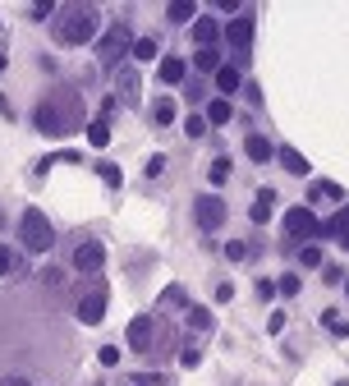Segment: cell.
<instances>
[{
  "label": "cell",
  "instance_id": "1f68e13d",
  "mask_svg": "<svg viewBox=\"0 0 349 386\" xmlns=\"http://www.w3.org/2000/svg\"><path fill=\"white\" fill-rule=\"evenodd\" d=\"M179 363H184V368H198V363H202V345H184V350H179Z\"/></svg>",
  "mask_w": 349,
  "mask_h": 386
},
{
  "label": "cell",
  "instance_id": "277c9868",
  "mask_svg": "<svg viewBox=\"0 0 349 386\" xmlns=\"http://www.w3.org/2000/svg\"><path fill=\"white\" fill-rule=\"evenodd\" d=\"M18 235H23V248H28V253H51V244H55L51 221H46V211H37V207L23 211V221H18Z\"/></svg>",
  "mask_w": 349,
  "mask_h": 386
},
{
  "label": "cell",
  "instance_id": "d6986e66",
  "mask_svg": "<svg viewBox=\"0 0 349 386\" xmlns=\"http://www.w3.org/2000/svg\"><path fill=\"white\" fill-rule=\"evenodd\" d=\"M276 157H280V166H285L289 175H308V157H304V152H294V148H276Z\"/></svg>",
  "mask_w": 349,
  "mask_h": 386
},
{
  "label": "cell",
  "instance_id": "d4e9b609",
  "mask_svg": "<svg viewBox=\"0 0 349 386\" xmlns=\"http://www.w3.org/2000/svg\"><path fill=\"white\" fill-rule=\"evenodd\" d=\"M87 143H92V148H106V143H111V124L92 120V124H87Z\"/></svg>",
  "mask_w": 349,
  "mask_h": 386
},
{
  "label": "cell",
  "instance_id": "484cf974",
  "mask_svg": "<svg viewBox=\"0 0 349 386\" xmlns=\"http://www.w3.org/2000/svg\"><path fill=\"white\" fill-rule=\"evenodd\" d=\"M96 175H101L111 189H120V184H124V170L115 166V161H96Z\"/></svg>",
  "mask_w": 349,
  "mask_h": 386
},
{
  "label": "cell",
  "instance_id": "60d3db41",
  "mask_svg": "<svg viewBox=\"0 0 349 386\" xmlns=\"http://www.w3.org/2000/svg\"><path fill=\"white\" fill-rule=\"evenodd\" d=\"M257 294L271 299V294H276V281H267V276H262V281H257Z\"/></svg>",
  "mask_w": 349,
  "mask_h": 386
},
{
  "label": "cell",
  "instance_id": "4fadbf2b",
  "mask_svg": "<svg viewBox=\"0 0 349 386\" xmlns=\"http://www.w3.org/2000/svg\"><path fill=\"white\" fill-rule=\"evenodd\" d=\"M317 239H340V248H349V202H340V211L317 226Z\"/></svg>",
  "mask_w": 349,
  "mask_h": 386
},
{
  "label": "cell",
  "instance_id": "7c38bea8",
  "mask_svg": "<svg viewBox=\"0 0 349 386\" xmlns=\"http://www.w3.org/2000/svg\"><path fill=\"white\" fill-rule=\"evenodd\" d=\"M101 263H106V248L96 244V239H83L79 248H74V272H101Z\"/></svg>",
  "mask_w": 349,
  "mask_h": 386
},
{
  "label": "cell",
  "instance_id": "7bdbcfd3",
  "mask_svg": "<svg viewBox=\"0 0 349 386\" xmlns=\"http://www.w3.org/2000/svg\"><path fill=\"white\" fill-rule=\"evenodd\" d=\"M345 294H349V281H345Z\"/></svg>",
  "mask_w": 349,
  "mask_h": 386
},
{
  "label": "cell",
  "instance_id": "7a4b0ae2",
  "mask_svg": "<svg viewBox=\"0 0 349 386\" xmlns=\"http://www.w3.org/2000/svg\"><path fill=\"white\" fill-rule=\"evenodd\" d=\"M101 28V14H96L92 0H70V5L55 14V42L60 46H87Z\"/></svg>",
  "mask_w": 349,
  "mask_h": 386
},
{
  "label": "cell",
  "instance_id": "8fae6325",
  "mask_svg": "<svg viewBox=\"0 0 349 386\" xmlns=\"http://www.w3.org/2000/svg\"><path fill=\"white\" fill-rule=\"evenodd\" d=\"M189 37H193V46H198V51H211V46L221 42V23L211 14H198V18H193V28H189Z\"/></svg>",
  "mask_w": 349,
  "mask_h": 386
},
{
  "label": "cell",
  "instance_id": "44dd1931",
  "mask_svg": "<svg viewBox=\"0 0 349 386\" xmlns=\"http://www.w3.org/2000/svg\"><path fill=\"white\" fill-rule=\"evenodd\" d=\"M18 272H28V267H23V258H18L9 244H0V276H18Z\"/></svg>",
  "mask_w": 349,
  "mask_h": 386
},
{
  "label": "cell",
  "instance_id": "ee69618b",
  "mask_svg": "<svg viewBox=\"0 0 349 386\" xmlns=\"http://www.w3.org/2000/svg\"><path fill=\"white\" fill-rule=\"evenodd\" d=\"M336 386H349V382H336Z\"/></svg>",
  "mask_w": 349,
  "mask_h": 386
},
{
  "label": "cell",
  "instance_id": "836d02e7",
  "mask_svg": "<svg viewBox=\"0 0 349 386\" xmlns=\"http://www.w3.org/2000/svg\"><path fill=\"white\" fill-rule=\"evenodd\" d=\"M184 133H189V138H202V133H207V120H202V115H189V120H184Z\"/></svg>",
  "mask_w": 349,
  "mask_h": 386
},
{
  "label": "cell",
  "instance_id": "603a6c76",
  "mask_svg": "<svg viewBox=\"0 0 349 386\" xmlns=\"http://www.w3.org/2000/svg\"><path fill=\"white\" fill-rule=\"evenodd\" d=\"M193 70H198V74H216L221 70V51H216V46H211V51H198V55H193Z\"/></svg>",
  "mask_w": 349,
  "mask_h": 386
},
{
  "label": "cell",
  "instance_id": "f546056e",
  "mask_svg": "<svg viewBox=\"0 0 349 386\" xmlns=\"http://www.w3.org/2000/svg\"><path fill=\"white\" fill-rule=\"evenodd\" d=\"M299 290H304V281H299L294 272H285V276L276 281V294H299Z\"/></svg>",
  "mask_w": 349,
  "mask_h": 386
},
{
  "label": "cell",
  "instance_id": "f35d334b",
  "mask_svg": "<svg viewBox=\"0 0 349 386\" xmlns=\"http://www.w3.org/2000/svg\"><path fill=\"white\" fill-rule=\"evenodd\" d=\"M267 331H271V336L285 331V313H271V317H267Z\"/></svg>",
  "mask_w": 349,
  "mask_h": 386
},
{
  "label": "cell",
  "instance_id": "e575fe53",
  "mask_svg": "<svg viewBox=\"0 0 349 386\" xmlns=\"http://www.w3.org/2000/svg\"><path fill=\"white\" fill-rule=\"evenodd\" d=\"M226 258H230V263H244V258H248V244H244V239H230V244H226Z\"/></svg>",
  "mask_w": 349,
  "mask_h": 386
},
{
  "label": "cell",
  "instance_id": "30bf717a",
  "mask_svg": "<svg viewBox=\"0 0 349 386\" xmlns=\"http://www.w3.org/2000/svg\"><path fill=\"white\" fill-rule=\"evenodd\" d=\"M138 96H143L138 70H133V65H124V70H115V101H124V106H138Z\"/></svg>",
  "mask_w": 349,
  "mask_h": 386
},
{
  "label": "cell",
  "instance_id": "52a82bcc",
  "mask_svg": "<svg viewBox=\"0 0 349 386\" xmlns=\"http://www.w3.org/2000/svg\"><path fill=\"white\" fill-rule=\"evenodd\" d=\"M124 341H129L133 354H152V341H157V317H152V313H138L129 322V336H124Z\"/></svg>",
  "mask_w": 349,
  "mask_h": 386
},
{
  "label": "cell",
  "instance_id": "e0dca14e",
  "mask_svg": "<svg viewBox=\"0 0 349 386\" xmlns=\"http://www.w3.org/2000/svg\"><path fill=\"white\" fill-rule=\"evenodd\" d=\"M244 152H248V161H257V166H267L271 161V138H262V133H248V143H244Z\"/></svg>",
  "mask_w": 349,
  "mask_h": 386
},
{
  "label": "cell",
  "instance_id": "7402d4cb",
  "mask_svg": "<svg viewBox=\"0 0 349 386\" xmlns=\"http://www.w3.org/2000/svg\"><path fill=\"white\" fill-rule=\"evenodd\" d=\"M174 115H179V106H174L170 96H157V106H152V120L166 129V124H174Z\"/></svg>",
  "mask_w": 349,
  "mask_h": 386
},
{
  "label": "cell",
  "instance_id": "d590c367",
  "mask_svg": "<svg viewBox=\"0 0 349 386\" xmlns=\"http://www.w3.org/2000/svg\"><path fill=\"white\" fill-rule=\"evenodd\" d=\"M42 285L46 290H60L65 285V272H60V267H46V272H42Z\"/></svg>",
  "mask_w": 349,
  "mask_h": 386
},
{
  "label": "cell",
  "instance_id": "ac0fdd59",
  "mask_svg": "<svg viewBox=\"0 0 349 386\" xmlns=\"http://www.w3.org/2000/svg\"><path fill=\"white\" fill-rule=\"evenodd\" d=\"M166 18L170 23H193V18H198V0H170Z\"/></svg>",
  "mask_w": 349,
  "mask_h": 386
},
{
  "label": "cell",
  "instance_id": "5bb4252c",
  "mask_svg": "<svg viewBox=\"0 0 349 386\" xmlns=\"http://www.w3.org/2000/svg\"><path fill=\"white\" fill-rule=\"evenodd\" d=\"M271 211H276V189H257L253 207H248V221H253V226H267Z\"/></svg>",
  "mask_w": 349,
  "mask_h": 386
},
{
  "label": "cell",
  "instance_id": "ffe728a7",
  "mask_svg": "<svg viewBox=\"0 0 349 386\" xmlns=\"http://www.w3.org/2000/svg\"><path fill=\"white\" fill-rule=\"evenodd\" d=\"M202 120H207V124H230V120H235V106H230L226 96H216V101L207 106V115H202Z\"/></svg>",
  "mask_w": 349,
  "mask_h": 386
},
{
  "label": "cell",
  "instance_id": "6da1fadb",
  "mask_svg": "<svg viewBox=\"0 0 349 386\" xmlns=\"http://www.w3.org/2000/svg\"><path fill=\"white\" fill-rule=\"evenodd\" d=\"M37 129L46 133V138H65V133H74V129H83V101H79V92L74 88H51L37 101Z\"/></svg>",
  "mask_w": 349,
  "mask_h": 386
},
{
  "label": "cell",
  "instance_id": "8d00e7d4",
  "mask_svg": "<svg viewBox=\"0 0 349 386\" xmlns=\"http://www.w3.org/2000/svg\"><path fill=\"white\" fill-rule=\"evenodd\" d=\"M96 359H101L106 368H115V363H120V345H101V354H96Z\"/></svg>",
  "mask_w": 349,
  "mask_h": 386
},
{
  "label": "cell",
  "instance_id": "4316f807",
  "mask_svg": "<svg viewBox=\"0 0 349 386\" xmlns=\"http://www.w3.org/2000/svg\"><path fill=\"white\" fill-rule=\"evenodd\" d=\"M189 326H193V331H211V313L202 304H193L189 308Z\"/></svg>",
  "mask_w": 349,
  "mask_h": 386
},
{
  "label": "cell",
  "instance_id": "3957f363",
  "mask_svg": "<svg viewBox=\"0 0 349 386\" xmlns=\"http://www.w3.org/2000/svg\"><path fill=\"white\" fill-rule=\"evenodd\" d=\"M129 46H133L129 23H124V18H115V23L96 37V60H101L106 70H120V60H124V51H129Z\"/></svg>",
  "mask_w": 349,
  "mask_h": 386
},
{
  "label": "cell",
  "instance_id": "83f0119b",
  "mask_svg": "<svg viewBox=\"0 0 349 386\" xmlns=\"http://www.w3.org/2000/svg\"><path fill=\"white\" fill-rule=\"evenodd\" d=\"M322 322H326V326H331V331H336V336H340V341H349V322H345V317H340V313H336V308H326V313H322Z\"/></svg>",
  "mask_w": 349,
  "mask_h": 386
},
{
  "label": "cell",
  "instance_id": "9a60e30c",
  "mask_svg": "<svg viewBox=\"0 0 349 386\" xmlns=\"http://www.w3.org/2000/svg\"><path fill=\"white\" fill-rule=\"evenodd\" d=\"M216 88H221V96L230 101V92H239V88H244V74H239L235 65H221V70H216Z\"/></svg>",
  "mask_w": 349,
  "mask_h": 386
},
{
  "label": "cell",
  "instance_id": "b9f144b4",
  "mask_svg": "<svg viewBox=\"0 0 349 386\" xmlns=\"http://www.w3.org/2000/svg\"><path fill=\"white\" fill-rule=\"evenodd\" d=\"M5 65H9V60H5V51H0V74H5Z\"/></svg>",
  "mask_w": 349,
  "mask_h": 386
},
{
  "label": "cell",
  "instance_id": "9c48e42d",
  "mask_svg": "<svg viewBox=\"0 0 349 386\" xmlns=\"http://www.w3.org/2000/svg\"><path fill=\"white\" fill-rule=\"evenodd\" d=\"M221 37H226V42L235 46L239 55H244L248 46H253V18H248V14H235V18H230L226 28H221Z\"/></svg>",
  "mask_w": 349,
  "mask_h": 386
},
{
  "label": "cell",
  "instance_id": "74e56055",
  "mask_svg": "<svg viewBox=\"0 0 349 386\" xmlns=\"http://www.w3.org/2000/svg\"><path fill=\"white\" fill-rule=\"evenodd\" d=\"M157 382H161V377H148V373H129L120 386H157Z\"/></svg>",
  "mask_w": 349,
  "mask_h": 386
},
{
  "label": "cell",
  "instance_id": "4dcf8cb0",
  "mask_svg": "<svg viewBox=\"0 0 349 386\" xmlns=\"http://www.w3.org/2000/svg\"><path fill=\"white\" fill-rule=\"evenodd\" d=\"M299 263H304V267H322V248H317V244H304V248H299Z\"/></svg>",
  "mask_w": 349,
  "mask_h": 386
},
{
  "label": "cell",
  "instance_id": "ab89813d",
  "mask_svg": "<svg viewBox=\"0 0 349 386\" xmlns=\"http://www.w3.org/2000/svg\"><path fill=\"white\" fill-rule=\"evenodd\" d=\"M161 170H166V157H152V161H148V180H157Z\"/></svg>",
  "mask_w": 349,
  "mask_h": 386
},
{
  "label": "cell",
  "instance_id": "8992f818",
  "mask_svg": "<svg viewBox=\"0 0 349 386\" xmlns=\"http://www.w3.org/2000/svg\"><path fill=\"white\" fill-rule=\"evenodd\" d=\"M74 313H79V322H87V326H96L106 317V285L101 281H92L79 294V304H74Z\"/></svg>",
  "mask_w": 349,
  "mask_h": 386
},
{
  "label": "cell",
  "instance_id": "5b68a950",
  "mask_svg": "<svg viewBox=\"0 0 349 386\" xmlns=\"http://www.w3.org/2000/svg\"><path fill=\"white\" fill-rule=\"evenodd\" d=\"M230 216L226 198H216V193H198V202H193V221H198L202 230H221Z\"/></svg>",
  "mask_w": 349,
  "mask_h": 386
},
{
  "label": "cell",
  "instance_id": "cb8c5ba5",
  "mask_svg": "<svg viewBox=\"0 0 349 386\" xmlns=\"http://www.w3.org/2000/svg\"><path fill=\"white\" fill-rule=\"evenodd\" d=\"M129 51H133V60H157V55H161V46H157V37H138V42H133Z\"/></svg>",
  "mask_w": 349,
  "mask_h": 386
},
{
  "label": "cell",
  "instance_id": "d6a6232c",
  "mask_svg": "<svg viewBox=\"0 0 349 386\" xmlns=\"http://www.w3.org/2000/svg\"><path fill=\"white\" fill-rule=\"evenodd\" d=\"M226 180H230V161L216 157V161H211V184H226Z\"/></svg>",
  "mask_w": 349,
  "mask_h": 386
},
{
  "label": "cell",
  "instance_id": "ba28073f",
  "mask_svg": "<svg viewBox=\"0 0 349 386\" xmlns=\"http://www.w3.org/2000/svg\"><path fill=\"white\" fill-rule=\"evenodd\" d=\"M317 226H322V221L313 216V207H289L285 211V230L294 239H308V244H313V239H317Z\"/></svg>",
  "mask_w": 349,
  "mask_h": 386
},
{
  "label": "cell",
  "instance_id": "f1b7e54d",
  "mask_svg": "<svg viewBox=\"0 0 349 386\" xmlns=\"http://www.w3.org/2000/svg\"><path fill=\"white\" fill-rule=\"evenodd\" d=\"M161 308H184V285H166V290H161Z\"/></svg>",
  "mask_w": 349,
  "mask_h": 386
},
{
  "label": "cell",
  "instance_id": "2e32d148",
  "mask_svg": "<svg viewBox=\"0 0 349 386\" xmlns=\"http://www.w3.org/2000/svg\"><path fill=\"white\" fill-rule=\"evenodd\" d=\"M184 74H189V65H184L179 55H161V70H157L161 83H184Z\"/></svg>",
  "mask_w": 349,
  "mask_h": 386
}]
</instances>
